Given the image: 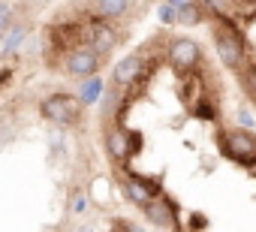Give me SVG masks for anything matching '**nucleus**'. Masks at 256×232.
<instances>
[{"label":"nucleus","mask_w":256,"mask_h":232,"mask_svg":"<svg viewBox=\"0 0 256 232\" xmlns=\"http://www.w3.org/2000/svg\"><path fill=\"white\" fill-rule=\"evenodd\" d=\"M217 18V28H214V40H217V52L223 58L226 66L238 70L244 54H247V46H244V36L238 34V28L226 18V16H214Z\"/></svg>","instance_id":"1"},{"label":"nucleus","mask_w":256,"mask_h":232,"mask_svg":"<svg viewBox=\"0 0 256 232\" xmlns=\"http://www.w3.org/2000/svg\"><path fill=\"white\" fill-rule=\"evenodd\" d=\"M42 114L54 124H76L82 114V100H76L70 94H52L42 100Z\"/></svg>","instance_id":"2"},{"label":"nucleus","mask_w":256,"mask_h":232,"mask_svg":"<svg viewBox=\"0 0 256 232\" xmlns=\"http://www.w3.org/2000/svg\"><path fill=\"white\" fill-rule=\"evenodd\" d=\"M96 66H100V52L94 48V46H78L70 58H66V70H70V76H78V78H90L94 72H96Z\"/></svg>","instance_id":"3"},{"label":"nucleus","mask_w":256,"mask_h":232,"mask_svg":"<svg viewBox=\"0 0 256 232\" xmlns=\"http://www.w3.org/2000/svg\"><path fill=\"white\" fill-rule=\"evenodd\" d=\"M223 142H226V148H223V151H226V154H229L232 160L244 163V166H247V163H250V160L256 157V139H253L250 133L232 130V133H229V136H226Z\"/></svg>","instance_id":"4"},{"label":"nucleus","mask_w":256,"mask_h":232,"mask_svg":"<svg viewBox=\"0 0 256 232\" xmlns=\"http://www.w3.org/2000/svg\"><path fill=\"white\" fill-rule=\"evenodd\" d=\"M199 46L196 42H190V40H175L172 42V48H169V60H172V66L178 70V72H190L196 64H199Z\"/></svg>","instance_id":"5"},{"label":"nucleus","mask_w":256,"mask_h":232,"mask_svg":"<svg viewBox=\"0 0 256 232\" xmlns=\"http://www.w3.org/2000/svg\"><path fill=\"white\" fill-rule=\"evenodd\" d=\"M114 42H118V36H114V30L106 24V22H90V46L100 52V54H108L112 48H114Z\"/></svg>","instance_id":"6"},{"label":"nucleus","mask_w":256,"mask_h":232,"mask_svg":"<svg viewBox=\"0 0 256 232\" xmlns=\"http://www.w3.org/2000/svg\"><path fill=\"white\" fill-rule=\"evenodd\" d=\"M145 211H148V217L154 220V223H160V226H175V211H172V205L163 199V196H157V199H151L148 205H145Z\"/></svg>","instance_id":"7"},{"label":"nucleus","mask_w":256,"mask_h":232,"mask_svg":"<svg viewBox=\"0 0 256 232\" xmlns=\"http://www.w3.org/2000/svg\"><path fill=\"white\" fill-rule=\"evenodd\" d=\"M139 76H142V58H126L114 70V82L118 84H133Z\"/></svg>","instance_id":"8"},{"label":"nucleus","mask_w":256,"mask_h":232,"mask_svg":"<svg viewBox=\"0 0 256 232\" xmlns=\"http://www.w3.org/2000/svg\"><path fill=\"white\" fill-rule=\"evenodd\" d=\"M106 142H108L112 157H118V160H124V157H126V151H130V139H124V133H120V130H112Z\"/></svg>","instance_id":"9"},{"label":"nucleus","mask_w":256,"mask_h":232,"mask_svg":"<svg viewBox=\"0 0 256 232\" xmlns=\"http://www.w3.org/2000/svg\"><path fill=\"white\" fill-rule=\"evenodd\" d=\"M202 18V6L199 4H181L178 6V22L181 24H199Z\"/></svg>","instance_id":"10"},{"label":"nucleus","mask_w":256,"mask_h":232,"mask_svg":"<svg viewBox=\"0 0 256 232\" xmlns=\"http://www.w3.org/2000/svg\"><path fill=\"white\" fill-rule=\"evenodd\" d=\"M124 10H126V0H100V12L108 16V18L112 16H120Z\"/></svg>","instance_id":"11"},{"label":"nucleus","mask_w":256,"mask_h":232,"mask_svg":"<svg viewBox=\"0 0 256 232\" xmlns=\"http://www.w3.org/2000/svg\"><path fill=\"white\" fill-rule=\"evenodd\" d=\"M22 40H24V28H16V30L4 40V52H6V54H10V52H16V48L22 46Z\"/></svg>","instance_id":"12"},{"label":"nucleus","mask_w":256,"mask_h":232,"mask_svg":"<svg viewBox=\"0 0 256 232\" xmlns=\"http://www.w3.org/2000/svg\"><path fill=\"white\" fill-rule=\"evenodd\" d=\"M100 90H102V88H100V82H96V78L90 76V78H88V84L82 88V100H84V102H94Z\"/></svg>","instance_id":"13"},{"label":"nucleus","mask_w":256,"mask_h":232,"mask_svg":"<svg viewBox=\"0 0 256 232\" xmlns=\"http://www.w3.org/2000/svg\"><path fill=\"white\" fill-rule=\"evenodd\" d=\"M10 24H12V10L6 4H0V34H4Z\"/></svg>","instance_id":"14"},{"label":"nucleus","mask_w":256,"mask_h":232,"mask_svg":"<svg viewBox=\"0 0 256 232\" xmlns=\"http://www.w3.org/2000/svg\"><path fill=\"white\" fill-rule=\"evenodd\" d=\"M139 148H142V136H139V133H133V136H130V151L136 154Z\"/></svg>","instance_id":"15"},{"label":"nucleus","mask_w":256,"mask_h":232,"mask_svg":"<svg viewBox=\"0 0 256 232\" xmlns=\"http://www.w3.org/2000/svg\"><path fill=\"white\" fill-rule=\"evenodd\" d=\"M160 18H163V22H172V18H175L172 6H163V10H160Z\"/></svg>","instance_id":"16"},{"label":"nucleus","mask_w":256,"mask_h":232,"mask_svg":"<svg viewBox=\"0 0 256 232\" xmlns=\"http://www.w3.org/2000/svg\"><path fill=\"white\" fill-rule=\"evenodd\" d=\"M84 205H88V199H84V196H78V199H76V214H78V211H84Z\"/></svg>","instance_id":"17"},{"label":"nucleus","mask_w":256,"mask_h":232,"mask_svg":"<svg viewBox=\"0 0 256 232\" xmlns=\"http://www.w3.org/2000/svg\"><path fill=\"white\" fill-rule=\"evenodd\" d=\"M247 166H250V172H253V175H256V157H253V160H250V163H247Z\"/></svg>","instance_id":"18"}]
</instances>
